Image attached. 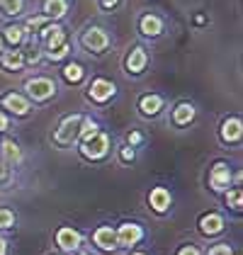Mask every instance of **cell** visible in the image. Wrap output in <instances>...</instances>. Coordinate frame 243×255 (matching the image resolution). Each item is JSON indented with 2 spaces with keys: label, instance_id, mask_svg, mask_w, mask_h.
I'll list each match as a JSON object with an SVG mask.
<instances>
[{
  "label": "cell",
  "instance_id": "cell-36",
  "mask_svg": "<svg viewBox=\"0 0 243 255\" xmlns=\"http://www.w3.org/2000/svg\"><path fill=\"white\" fill-rule=\"evenodd\" d=\"M120 0H102V7H115Z\"/></svg>",
  "mask_w": 243,
  "mask_h": 255
},
{
  "label": "cell",
  "instance_id": "cell-13",
  "mask_svg": "<svg viewBox=\"0 0 243 255\" xmlns=\"http://www.w3.org/2000/svg\"><path fill=\"white\" fill-rule=\"evenodd\" d=\"M200 229H202L204 236H217L224 229V219L219 214H207L200 221Z\"/></svg>",
  "mask_w": 243,
  "mask_h": 255
},
{
  "label": "cell",
  "instance_id": "cell-7",
  "mask_svg": "<svg viewBox=\"0 0 243 255\" xmlns=\"http://www.w3.org/2000/svg\"><path fill=\"white\" fill-rule=\"evenodd\" d=\"M209 182H212V187L214 190H226L229 185H231V170H229V165L226 163H217L214 165V170H212V177H209Z\"/></svg>",
  "mask_w": 243,
  "mask_h": 255
},
{
  "label": "cell",
  "instance_id": "cell-6",
  "mask_svg": "<svg viewBox=\"0 0 243 255\" xmlns=\"http://www.w3.org/2000/svg\"><path fill=\"white\" fill-rule=\"evenodd\" d=\"M88 95H90V100H95V102H105V100H110L115 95V85H112L110 80L98 78V80H93Z\"/></svg>",
  "mask_w": 243,
  "mask_h": 255
},
{
  "label": "cell",
  "instance_id": "cell-12",
  "mask_svg": "<svg viewBox=\"0 0 243 255\" xmlns=\"http://www.w3.org/2000/svg\"><path fill=\"white\" fill-rule=\"evenodd\" d=\"M41 34H44V39H46L49 51H51V49H59L61 44H66V32L61 29L59 24H54V27H46Z\"/></svg>",
  "mask_w": 243,
  "mask_h": 255
},
{
  "label": "cell",
  "instance_id": "cell-8",
  "mask_svg": "<svg viewBox=\"0 0 243 255\" xmlns=\"http://www.w3.org/2000/svg\"><path fill=\"white\" fill-rule=\"evenodd\" d=\"M95 243L100 246L102 251H115L117 248V234L112 226H100L95 231Z\"/></svg>",
  "mask_w": 243,
  "mask_h": 255
},
{
  "label": "cell",
  "instance_id": "cell-31",
  "mask_svg": "<svg viewBox=\"0 0 243 255\" xmlns=\"http://www.w3.org/2000/svg\"><path fill=\"white\" fill-rule=\"evenodd\" d=\"M209 255H231V248L229 246H217V248H212Z\"/></svg>",
  "mask_w": 243,
  "mask_h": 255
},
{
  "label": "cell",
  "instance_id": "cell-40",
  "mask_svg": "<svg viewBox=\"0 0 243 255\" xmlns=\"http://www.w3.org/2000/svg\"><path fill=\"white\" fill-rule=\"evenodd\" d=\"M81 255H85V253H81Z\"/></svg>",
  "mask_w": 243,
  "mask_h": 255
},
{
  "label": "cell",
  "instance_id": "cell-21",
  "mask_svg": "<svg viewBox=\"0 0 243 255\" xmlns=\"http://www.w3.org/2000/svg\"><path fill=\"white\" fill-rule=\"evenodd\" d=\"M195 117V107L192 105H187V102H182L175 107V112H173V119H175V124H190Z\"/></svg>",
  "mask_w": 243,
  "mask_h": 255
},
{
  "label": "cell",
  "instance_id": "cell-32",
  "mask_svg": "<svg viewBox=\"0 0 243 255\" xmlns=\"http://www.w3.org/2000/svg\"><path fill=\"white\" fill-rule=\"evenodd\" d=\"M122 160H134V148H122Z\"/></svg>",
  "mask_w": 243,
  "mask_h": 255
},
{
  "label": "cell",
  "instance_id": "cell-16",
  "mask_svg": "<svg viewBox=\"0 0 243 255\" xmlns=\"http://www.w3.org/2000/svg\"><path fill=\"white\" fill-rule=\"evenodd\" d=\"M143 66H146V51H143V49H134V51L129 54V59H126L129 73H141Z\"/></svg>",
  "mask_w": 243,
  "mask_h": 255
},
{
  "label": "cell",
  "instance_id": "cell-30",
  "mask_svg": "<svg viewBox=\"0 0 243 255\" xmlns=\"http://www.w3.org/2000/svg\"><path fill=\"white\" fill-rule=\"evenodd\" d=\"M46 20H49V17H32V20L27 22V27H29V29H39L41 24H46Z\"/></svg>",
  "mask_w": 243,
  "mask_h": 255
},
{
  "label": "cell",
  "instance_id": "cell-34",
  "mask_svg": "<svg viewBox=\"0 0 243 255\" xmlns=\"http://www.w3.org/2000/svg\"><path fill=\"white\" fill-rule=\"evenodd\" d=\"M139 141H141V134H139V131L129 134V143H139Z\"/></svg>",
  "mask_w": 243,
  "mask_h": 255
},
{
  "label": "cell",
  "instance_id": "cell-1",
  "mask_svg": "<svg viewBox=\"0 0 243 255\" xmlns=\"http://www.w3.org/2000/svg\"><path fill=\"white\" fill-rule=\"evenodd\" d=\"M107 148H110V136L98 131V134H95L93 138L83 141L81 153H83L85 158H93V160H98V158H102L105 153H107Z\"/></svg>",
  "mask_w": 243,
  "mask_h": 255
},
{
  "label": "cell",
  "instance_id": "cell-29",
  "mask_svg": "<svg viewBox=\"0 0 243 255\" xmlns=\"http://www.w3.org/2000/svg\"><path fill=\"white\" fill-rule=\"evenodd\" d=\"M7 177H10V168H7V163H5V160L0 158V185H2V182H5Z\"/></svg>",
  "mask_w": 243,
  "mask_h": 255
},
{
  "label": "cell",
  "instance_id": "cell-18",
  "mask_svg": "<svg viewBox=\"0 0 243 255\" xmlns=\"http://www.w3.org/2000/svg\"><path fill=\"white\" fill-rule=\"evenodd\" d=\"M163 29V22L156 17V15H146L141 17V32L146 37H156V34H161Z\"/></svg>",
  "mask_w": 243,
  "mask_h": 255
},
{
  "label": "cell",
  "instance_id": "cell-38",
  "mask_svg": "<svg viewBox=\"0 0 243 255\" xmlns=\"http://www.w3.org/2000/svg\"><path fill=\"white\" fill-rule=\"evenodd\" d=\"M0 51H2V41H0Z\"/></svg>",
  "mask_w": 243,
  "mask_h": 255
},
{
  "label": "cell",
  "instance_id": "cell-35",
  "mask_svg": "<svg viewBox=\"0 0 243 255\" xmlns=\"http://www.w3.org/2000/svg\"><path fill=\"white\" fill-rule=\"evenodd\" d=\"M2 129H7V117L0 112V131H2Z\"/></svg>",
  "mask_w": 243,
  "mask_h": 255
},
{
  "label": "cell",
  "instance_id": "cell-23",
  "mask_svg": "<svg viewBox=\"0 0 243 255\" xmlns=\"http://www.w3.org/2000/svg\"><path fill=\"white\" fill-rule=\"evenodd\" d=\"M5 37H7L10 44H22L24 41V27H17V24L5 27Z\"/></svg>",
  "mask_w": 243,
  "mask_h": 255
},
{
  "label": "cell",
  "instance_id": "cell-20",
  "mask_svg": "<svg viewBox=\"0 0 243 255\" xmlns=\"http://www.w3.org/2000/svg\"><path fill=\"white\" fill-rule=\"evenodd\" d=\"M66 0H44V17H63Z\"/></svg>",
  "mask_w": 243,
  "mask_h": 255
},
{
  "label": "cell",
  "instance_id": "cell-25",
  "mask_svg": "<svg viewBox=\"0 0 243 255\" xmlns=\"http://www.w3.org/2000/svg\"><path fill=\"white\" fill-rule=\"evenodd\" d=\"M0 7L5 15H20L22 12V0H0Z\"/></svg>",
  "mask_w": 243,
  "mask_h": 255
},
{
  "label": "cell",
  "instance_id": "cell-19",
  "mask_svg": "<svg viewBox=\"0 0 243 255\" xmlns=\"http://www.w3.org/2000/svg\"><path fill=\"white\" fill-rule=\"evenodd\" d=\"M139 107H141L143 115H158L163 107V100L158 95H146V98H141Z\"/></svg>",
  "mask_w": 243,
  "mask_h": 255
},
{
  "label": "cell",
  "instance_id": "cell-9",
  "mask_svg": "<svg viewBox=\"0 0 243 255\" xmlns=\"http://www.w3.org/2000/svg\"><path fill=\"white\" fill-rule=\"evenodd\" d=\"M56 243H59L63 251H76L81 246V234L66 226V229H61L59 234H56Z\"/></svg>",
  "mask_w": 243,
  "mask_h": 255
},
{
  "label": "cell",
  "instance_id": "cell-2",
  "mask_svg": "<svg viewBox=\"0 0 243 255\" xmlns=\"http://www.w3.org/2000/svg\"><path fill=\"white\" fill-rule=\"evenodd\" d=\"M81 122H83V117H78V115L63 119L61 127H59V131H56V143H61V146L73 143V141L78 138V131H81Z\"/></svg>",
  "mask_w": 243,
  "mask_h": 255
},
{
  "label": "cell",
  "instance_id": "cell-37",
  "mask_svg": "<svg viewBox=\"0 0 243 255\" xmlns=\"http://www.w3.org/2000/svg\"><path fill=\"white\" fill-rule=\"evenodd\" d=\"M0 255H5V241L0 238Z\"/></svg>",
  "mask_w": 243,
  "mask_h": 255
},
{
  "label": "cell",
  "instance_id": "cell-24",
  "mask_svg": "<svg viewBox=\"0 0 243 255\" xmlns=\"http://www.w3.org/2000/svg\"><path fill=\"white\" fill-rule=\"evenodd\" d=\"M63 78L71 80V83L83 80V66H78V63H68V66L63 68Z\"/></svg>",
  "mask_w": 243,
  "mask_h": 255
},
{
  "label": "cell",
  "instance_id": "cell-22",
  "mask_svg": "<svg viewBox=\"0 0 243 255\" xmlns=\"http://www.w3.org/2000/svg\"><path fill=\"white\" fill-rule=\"evenodd\" d=\"M98 134V124L93 122L90 117H83V122H81V131H78V136L83 138V141H88V138H93Z\"/></svg>",
  "mask_w": 243,
  "mask_h": 255
},
{
  "label": "cell",
  "instance_id": "cell-26",
  "mask_svg": "<svg viewBox=\"0 0 243 255\" xmlns=\"http://www.w3.org/2000/svg\"><path fill=\"white\" fill-rule=\"evenodd\" d=\"M226 204L229 207H234V209H241V204H243V192L236 187V190H231L229 195H226Z\"/></svg>",
  "mask_w": 243,
  "mask_h": 255
},
{
  "label": "cell",
  "instance_id": "cell-17",
  "mask_svg": "<svg viewBox=\"0 0 243 255\" xmlns=\"http://www.w3.org/2000/svg\"><path fill=\"white\" fill-rule=\"evenodd\" d=\"M24 66V54L22 51H5L2 54V68L7 71H20Z\"/></svg>",
  "mask_w": 243,
  "mask_h": 255
},
{
  "label": "cell",
  "instance_id": "cell-28",
  "mask_svg": "<svg viewBox=\"0 0 243 255\" xmlns=\"http://www.w3.org/2000/svg\"><path fill=\"white\" fill-rule=\"evenodd\" d=\"M68 51H71V49H68V44H61L59 49H51V51H49V59L59 61V59H63V56H68Z\"/></svg>",
  "mask_w": 243,
  "mask_h": 255
},
{
  "label": "cell",
  "instance_id": "cell-11",
  "mask_svg": "<svg viewBox=\"0 0 243 255\" xmlns=\"http://www.w3.org/2000/svg\"><path fill=\"white\" fill-rule=\"evenodd\" d=\"M2 107L10 110V112H15V115H20V117L29 112V102L22 98V95H15V93H10V95L2 98Z\"/></svg>",
  "mask_w": 243,
  "mask_h": 255
},
{
  "label": "cell",
  "instance_id": "cell-10",
  "mask_svg": "<svg viewBox=\"0 0 243 255\" xmlns=\"http://www.w3.org/2000/svg\"><path fill=\"white\" fill-rule=\"evenodd\" d=\"M241 131H243V124L239 117H231L226 119L222 124V138L224 141H229V143H234V141H239L241 138Z\"/></svg>",
  "mask_w": 243,
  "mask_h": 255
},
{
  "label": "cell",
  "instance_id": "cell-4",
  "mask_svg": "<svg viewBox=\"0 0 243 255\" xmlns=\"http://www.w3.org/2000/svg\"><path fill=\"white\" fill-rule=\"evenodd\" d=\"M115 234H117V243L120 246H136L141 241L143 231L141 226H136V224H122Z\"/></svg>",
  "mask_w": 243,
  "mask_h": 255
},
{
  "label": "cell",
  "instance_id": "cell-27",
  "mask_svg": "<svg viewBox=\"0 0 243 255\" xmlns=\"http://www.w3.org/2000/svg\"><path fill=\"white\" fill-rule=\"evenodd\" d=\"M15 224V214L10 209H0V229H10Z\"/></svg>",
  "mask_w": 243,
  "mask_h": 255
},
{
  "label": "cell",
  "instance_id": "cell-15",
  "mask_svg": "<svg viewBox=\"0 0 243 255\" xmlns=\"http://www.w3.org/2000/svg\"><path fill=\"white\" fill-rule=\"evenodd\" d=\"M0 148H2V160H5L7 165H15V163H20V160H22L20 146H17L15 141H10V138H5V141L0 143Z\"/></svg>",
  "mask_w": 243,
  "mask_h": 255
},
{
  "label": "cell",
  "instance_id": "cell-14",
  "mask_svg": "<svg viewBox=\"0 0 243 255\" xmlns=\"http://www.w3.org/2000/svg\"><path fill=\"white\" fill-rule=\"evenodd\" d=\"M148 202H151V207H153L156 212H165V209L170 207V192H168L165 187H156V190H151Z\"/></svg>",
  "mask_w": 243,
  "mask_h": 255
},
{
  "label": "cell",
  "instance_id": "cell-33",
  "mask_svg": "<svg viewBox=\"0 0 243 255\" xmlns=\"http://www.w3.org/2000/svg\"><path fill=\"white\" fill-rule=\"evenodd\" d=\"M178 255H200V251H197L195 246H185V248H182Z\"/></svg>",
  "mask_w": 243,
  "mask_h": 255
},
{
  "label": "cell",
  "instance_id": "cell-5",
  "mask_svg": "<svg viewBox=\"0 0 243 255\" xmlns=\"http://www.w3.org/2000/svg\"><path fill=\"white\" fill-rule=\"evenodd\" d=\"M83 44H85L90 51H102V49L110 44V37H107V32H105V29L93 27V29H88V32L83 34Z\"/></svg>",
  "mask_w": 243,
  "mask_h": 255
},
{
  "label": "cell",
  "instance_id": "cell-39",
  "mask_svg": "<svg viewBox=\"0 0 243 255\" xmlns=\"http://www.w3.org/2000/svg\"><path fill=\"white\" fill-rule=\"evenodd\" d=\"M134 255H143V253H134Z\"/></svg>",
  "mask_w": 243,
  "mask_h": 255
},
{
  "label": "cell",
  "instance_id": "cell-3",
  "mask_svg": "<svg viewBox=\"0 0 243 255\" xmlns=\"http://www.w3.org/2000/svg\"><path fill=\"white\" fill-rule=\"evenodd\" d=\"M24 88H27L29 98H34L37 102H39V100H49L54 93H56L54 80H49V78H32V80H27Z\"/></svg>",
  "mask_w": 243,
  "mask_h": 255
}]
</instances>
